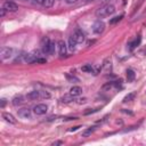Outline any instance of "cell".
Returning a JSON list of instances; mask_svg holds the SVG:
<instances>
[{"instance_id": "obj_8", "label": "cell", "mask_w": 146, "mask_h": 146, "mask_svg": "<svg viewBox=\"0 0 146 146\" xmlns=\"http://www.w3.org/2000/svg\"><path fill=\"white\" fill-rule=\"evenodd\" d=\"M17 115L21 117V119H30L31 117V111L29 108H19L17 111Z\"/></svg>"}, {"instance_id": "obj_35", "label": "cell", "mask_w": 146, "mask_h": 146, "mask_svg": "<svg viewBox=\"0 0 146 146\" xmlns=\"http://www.w3.org/2000/svg\"><path fill=\"white\" fill-rule=\"evenodd\" d=\"M6 105V99H1V107H3Z\"/></svg>"}, {"instance_id": "obj_16", "label": "cell", "mask_w": 146, "mask_h": 146, "mask_svg": "<svg viewBox=\"0 0 146 146\" xmlns=\"http://www.w3.org/2000/svg\"><path fill=\"white\" fill-rule=\"evenodd\" d=\"M24 102V98H23V96H21V95H18V96H15L14 98H13V105H15V106H17V105H19V104H22Z\"/></svg>"}, {"instance_id": "obj_20", "label": "cell", "mask_w": 146, "mask_h": 146, "mask_svg": "<svg viewBox=\"0 0 146 146\" xmlns=\"http://www.w3.org/2000/svg\"><path fill=\"white\" fill-rule=\"evenodd\" d=\"M76 43H78V42H76V41L73 39V36H71V38L68 39V48H70V49H72V50H73V49L75 48Z\"/></svg>"}, {"instance_id": "obj_7", "label": "cell", "mask_w": 146, "mask_h": 146, "mask_svg": "<svg viewBox=\"0 0 146 146\" xmlns=\"http://www.w3.org/2000/svg\"><path fill=\"white\" fill-rule=\"evenodd\" d=\"M2 8H5L7 11H17L18 10V6L13 1H6L3 3Z\"/></svg>"}, {"instance_id": "obj_2", "label": "cell", "mask_w": 146, "mask_h": 146, "mask_svg": "<svg viewBox=\"0 0 146 146\" xmlns=\"http://www.w3.org/2000/svg\"><path fill=\"white\" fill-rule=\"evenodd\" d=\"M15 54H16V49H14L11 47H2L0 49V57L2 60L13 58L15 56Z\"/></svg>"}, {"instance_id": "obj_6", "label": "cell", "mask_w": 146, "mask_h": 146, "mask_svg": "<svg viewBox=\"0 0 146 146\" xmlns=\"http://www.w3.org/2000/svg\"><path fill=\"white\" fill-rule=\"evenodd\" d=\"M72 36H73V39H74L78 43H82V42L84 41V33H83L81 30H79V29H76V30L73 32Z\"/></svg>"}, {"instance_id": "obj_10", "label": "cell", "mask_w": 146, "mask_h": 146, "mask_svg": "<svg viewBox=\"0 0 146 146\" xmlns=\"http://www.w3.org/2000/svg\"><path fill=\"white\" fill-rule=\"evenodd\" d=\"M26 98L30 99V100H35V99H38V98H41V97H40V91H39V90H32V91H30V92L26 95Z\"/></svg>"}, {"instance_id": "obj_3", "label": "cell", "mask_w": 146, "mask_h": 146, "mask_svg": "<svg viewBox=\"0 0 146 146\" xmlns=\"http://www.w3.org/2000/svg\"><path fill=\"white\" fill-rule=\"evenodd\" d=\"M39 54H40L39 50H34V51H32V52H30V54H25L23 60H24L25 63H29V64H31V63H35L36 59L40 57Z\"/></svg>"}, {"instance_id": "obj_34", "label": "cell", "mask_w": 146, "mask_h": 146, "mask_svg": "<svg viewBox=\"0 0 146 146\" xmlns=\"http://www.w3.org/2000/svg\"><path fill=\"white\" fill-rule=\"evenodd\" d=\"M36 3H40V5H43V2H44V0H34Z\"/></svg>"}, {"instance_id": "obj_14", "label": "cell", "mask_w": 146, "mask_h": 146, "mask_svg": "<svg viewBox=\"0 0 146 146\" xmlns=\"http://www.w3.org/2000/svg\"><path fill=\"white\" fill-rule=\"evenodd\" d=\"M140 41H141V38H140V36H137L135 40H132V41L129 43V49H130V50H133L137 46L140 44Z\"/></svg>"}, {"instance_id": "obj_18", "label": "cell", "mask_w": 146, "mask_h": 146, "mask_svg": "<svg viewBox=\"0 0 146 146\" xmlns=\"http://www.w3.org/2000/svg\"><path fill=\"white\" fill-rule=\"evenodd\" d=\"M95 130H96V127H91V128L86 129V130L82 132V137H89V136H90Z\"/></svg>"}, {"instance_id": "obj_23", "label": "cell", "mask_w": 146, "mask_h": 146, "mask_svg": "<svg viewBox=\"0 0 146 146\" xmlns=\"http://www.w3.org/2000/svg\"><path fill=\"white\" fill-rule=\"evenodd\" d=\"M123 18V15H120V16H115L114 18H112V19H110V24H115V23H117V22H120L121 19Z\"/></svg>"}, {"instance_id": "obj_19", "label": "cell", "mask_w": 146, "mask_h": 146, "mask_svg": "<svg viewBox=\"0 0 146 146\" xmlns=\"http://www.w3.org/2000/svg\"><path fill=\"white\" fill-rule=\"evenodd\" d=\"M72 100H74V96H72L71 94L65 95L64 97H62V102H63V103H70V102H72Z\"/></svg>"}, {"instance_id": "obj_11", "label": "cell", "mask_w": 146, "mask_h": 146, "mask_svg": "<svg viewBox=\"0 0 146 146\" xmlns=\"http://www.w3.org/2000/svg\"><path fill=\"white\" fill-rule=\"evenodd\" d=\"M70 94L72 95V96H79V95H81L82 94V89H81V87H79V86H73L71 89H70Z\"/></svg>"}, {"instance_id": "obj_29", "label": "cell", "mask_w": 146, "mask_h": 146, "mask_svg": "<svg viewBox=\"0 0 146 146\" xmlns=\"http://www.w3.org/2000/svg\"><path fill=\"white\" fill-rule=\"evenodd\" d=\"M6 11H7V10H6L5 8H2V9H1V11H0V16H1V17H3V16H5V14H6Z\"/></svg>"}, {"instance_id": "obj_24", "label": "cell", "mask_w": 146, "mask_h": 146, "mask_svg": "<svg viewBox=\"0 0 146 146\" xmlns=\"http://www.w3.org/2000/svg\"><path fill=\"white\" fill-rule=\"evenodd\" d=\"M54 2H55V0H44L43 6H44L46 8H50V7H52Z\"/></svg>"}, {"instance_id": "obj_25", "label": "cell", "mask_w": 146, "mask_h": 146, "mask_svg": "<svg viewBox=\"0 0 146 146\" xmlns=\"http://www.w3.org/2000/svg\"><path fill=\"white\" fill-rule=\"evenodd\" d=\"M55 52V43L50 41V44H49V51L48 54H54Z\"/></svg>"}, {"instance_id": "obj_37", "label": "cell", "mask_w": 146, "mask_h": 146, "mask_svg": "<svg viewBox=\"0 0 146 146\" xmlns=\"http://www.w3.org/2000/svg\"><path fill=\"white\" fill-rule=\"evenodd\" d=\"M87 1H92V0H87Z\"/></svg>"}, {"instance_id": "obj_30", "label": "cell", "mask_w": 146, "mask_h": 146, "mask_svg": "<svg viewBox=\"0 0 146 146\" xmlns=\"http://www.w3.org/2000/svg\"><path fill=\"white\" fill-rule=\"evenodd\" d=\"M62 144H63V141H62V140H57V141H54V143H52V145H54V146H56V145H62Z\"/></svg>"}, {"instance_id": "obj_22", "label": "cell", "mask_w": 146, "mask_h": 146, "mask_svg": "<svg viewBox=\"0 0 146 146\" xmlns=\"http://www.w3.org/2000/svg\"><path fill=\"white\" fill-rule=\"evenodd\" d=\"M81 70L83 71V72H94V67H92V65L91 64H89V65H84V66H82L81 67Z\"/></svg>"}, {"instance_id": "obj_15", "label": "cell", "mask_w": 146, "mask_h": 146, "mask_svg": "<svg viewBox=\"0 0 146 146\" xmlns=\"http://www.w3.org/2000/svg\"><path fill=\"white\" fill-rule=\"evenodd\" d=\"M111 68H112V62H111L110 58H107L104 62V64H103V70L105 71V73H110L111 72Z\"/></svg>"}, {"instance_id": "obj_33", "label": "cell", "mask_w": 146, "mask_h": 146, "mask_svg": "<svg viewBox=\"0 0 146 146\" xmlns=\"http://www.w3.org/2000/svg\"><path fill=\"white\" fill-rule=\"evenodd\" d=\"M56 117H57V116H50V117H48V119H47V121H52V120H56Z\"/></svg>"}, {"instance_id": "obj_21", "label": "cell", "mask_w": 146, "mask_h": 146, "mask_svg": "<svg viewBox=\"0 0 146 146\" xmlns=\"http://www.w3.org/2000/svg\"><path fill=\"white\" fill-rule=\"evenodd\" d=\"M135 98V92H130V94H128L124 98H123V103H127V102H131L132 99Z\"/></svg>"}, {"instance_id": "obj_32", "label": "cell", "mask_w": 146, "mask_h": 146, "mask_svg": "<svg viewBox=\"0 0 146 146\" xmlns=\"http://www.w3.org/2000/svg\"><path fill=\"white\" fill-rule=\"evenodd\" d=\"M65 1H66L67 3H70V5H71V3H74V2H76L78 0H65Z\"/></svg>"}, {"instance_id": "obj_28", "label": "cell", "mask_w": 146, "mask_h": 146, "mask_svg": "<svg viewBox=\"0 0 146 146\" xmlns=\"http://www.w3.org/2000/svg\"><path fill=\"white\" fill-rule=\"evenodd\" d=\"M46 62H47V60H46L44 58H40V57H39V58L36 59V62H35V63H41V64H42V63H46Z\"/></svg>"}, {"instance_id": "obj_13", "label": "cell", "mask_w": 146, "mask_h": 146, "mask_svg": "<svg viewBox=\"0 0 146 146\" xmlns=\"http://www.w3.org/2000/svg\"><path fill=\"white\" fill-rule=\"evenodd\" d=\"M2 117L5 119V121H7V122H9L11 124H15L16 123V119L11 114H9V113H2Z\"/></svg>"}, {"instance_id": "obj_17", "label": "cell", "mask_w": 146, "mask_h": 146, "mask_svg": "<svg viewBox=\"0 0 146 146\" xmlns=\"http://www.w3.org/2000/svg\"><path fill=\"white\" fill-rule=\"evenodd\" d=\"M127 80H128V82H132L135 80V72L132 70L127 71Z\"/></svg>"}, {"instance_id": "obj_1", "label": "cell", "mask_w": 146, "mask_h": 146, "mask_svg": "<svg viewBox=\"0 0 146 146\" xmlns=\"http://www.w3.org/2000/svg\"><path fill=\"white\" fill-rule=\"evenodd\" d=\"M114 13H115V7L108 3V5H104V6L99 7V8L96 10L95 14H96V16H97L98 18H104V17H107V16L114 14Z\"/></svg>"}, {"instance_id": "obj_9", "label": "cell", "mask_w": 146, "mask_h": 146, "mask_svg": "<svg viewBox=\"0 0 146 146\" xmlns=\"http://www.w3.org/2000/svg\"><path fill=\"white\" fill-rule=\"evenodd\" d=\"M57 47H58V52H59V55H60V56L66 55L67 46H66V43H65L63 40H59V41L57 42Z\"/></svg>"}, {"instance_id": "obj_5", "label": "cell", "mask_w": 146, "mask_h": 146, "mask_svg": "<svg viewBox=\"0 0 146 146\" xmlns=\"http://www.w3.org/2000/svg\"><path fill=\"white\" fill-rule=\"evenodd\" d=\"M47 111H48V107L44 104H38V105H35L33 107V112L36 115H43V114L47 113Z\"/></svg>"}, {"instance_id": "obj_26", "label": "cell", "mask_w": 146, "mask_h": 146, "mask_svg": "<svg viewBox=\"0 0 146 146\" xmlns=\"http://www.w3.org/2000/svg\"><path fill=\"white\" fill-rule=\"evenodd\" d=\"M40 97L41 98H49L50 97V94L48 91H40Z\"/></svg>"}, {"instance_id": "obj_31", "label": "cell", "mask_w": 146, "mask_h": 146, "mask_svg": "<svg viewBox=\"0 0 146 146\" xmlns=\"http://www.w3.org/2000/svg\"><path fill=\"white\" fill-rule=\"evenodd\" d=\"M80 128V125H76V127H73V128H71L70 129V131H75V130H78Z\"/></svg>"}, {"instance_id": "obj_36", "label": "cell", "mask_w": 146, "mask_h": 146, "mask_svg": "<svg viewBox=\"0 0 146 146\" xmlns=\"http://www.w3.org/2000/svg\"><path fill=\"white\" fill-rule=\"evenodd\" d=\"M94 43H95V40H91V41H88L87 44H88V46H91V44H94Z\"/></svg>"}, {"instance_id": "obj_27", "label": "cell", "mask_w": 146, "mask_h": 146, "mask_svg": "<svg viewBox=\"0 0 146 146\" xmlns=\"http://www.w3.org/2000/svg\"><path fill=\"white\" fill-rule=\"evenodd\" d=\"M66 78H67V79H68L70 81H73V80H74V81H78V79H76V78H74V76H71V75H70L68 73L66 74Z\"/></svg>"}, {"instance_id": "obj_12", "label": "cell", "mask_w": 146, "mask_h": 146, "mask_svg": "<svg viewBox=\"0 0 146 146\" xmlns=\"http://www.w3.org/2000/svg\"><path fill=\"white\" fill-rule=\"evenodd\" d=\"M41 44H42V50H43V52L48 54V51H49V44H50V40H49L48 38H43Z\"/></svg>"}, {"instance_id": "obj_38", "label": "cell", "mask_w": 146, "mask_h": 146, "mask_svg": "<svg viewBox=\"0 0 146 146\" xmlns=\"http://www.w3.org/2000/svg\"><path fill=\"white\" fill-rule=\"evenodd\" d=\"M24 1H25V0H24Z\"/></svg>"}, {"instance_id": "obj_4", "label": "cell", "mask_w": 146, "mask_h": 146, "mask_svg": "<svg viewBox=\"0 0 146 146\" xmlns=\"http://www.w3.org/2000/svg\"><path fill=\"white\" fill-rule=\"evenodd\" d=\"M91 29H92V32H94V33H96V34H100V33H103L104 30H105V24H104L103 21L98 19V21H96V22L94 23V25H92Z\"/></svg>"}]
</instances>
